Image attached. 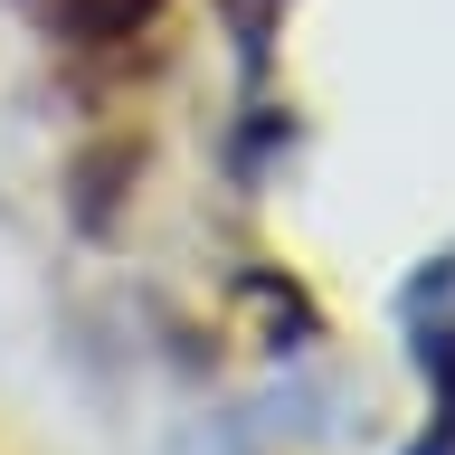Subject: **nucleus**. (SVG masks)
<instances>
[{
    "mask_svg": "<svg viewBox=\"0 0 455 455\" xmlns=\"http://www.w3.org/2000/svg\"><path fill=\"white\" fill-rule=\"evenodd\" d=\"M398 332H408L427 389H436V427H427V436L455 446V256H436V266L408 275V294H398Z\"/></svg>",
    "mask_w": 455,
    "mask_h": 455,
    "instance_id": "obj_1",
    "label": "nucleus"
},
{
    "mask_svg": "<svg viewBox=\"0 0 455 455\" xmlns=\"http://www.w3.org/2000/svg\"><path fill=\"white\" fill-rule=\"evenodd\" d=\"M152 10L162 0H28V20L57 28V38H133V28H152Z\"/></svg>",
    "mask_w": 455,
    "mask_h": 455,
    "instance_id": "obj_2",
    "label": "nucleus"
},
{
    "mask_svg": "<svg viewBox=\"0 0 455 455\" xmlns=\"http://www.w3.org/2000/svg\"><path fill=\"white\" fill-rule=\"evenodd\" d=\"M408 455H455V446H446V436H418V446H408Z\"/></svg>",
    "mask_w": 455,
    "mask_h": 455,
    "instance_id": "obj_3",
    "label": "nucleus"
}]
</instances>
